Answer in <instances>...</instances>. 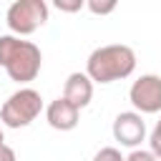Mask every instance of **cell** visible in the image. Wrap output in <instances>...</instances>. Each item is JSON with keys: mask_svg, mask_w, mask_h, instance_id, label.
<instances>
[{"mask_svg": "<svg viewBox=\"0 0 161 161\" xmlns=\"http://www.w3.org/2000/svg\"><path fill=\"white\" fill-rule=\"evenodd\" d=\"M148 151L156 156V161H161V121L153 126V131L148 136Z\"/></svg>", "mask_w": 161, "mask_h": 161, "instance_id": "10", "label": "cell"}, {"mask_svg": "<svg viewBox=\"0 0 161 161\" xmlns=\"http://www.w3.org/2000/svg\"><path fill=\"white\" fill-rule=\"evenodd\" d=\"M93 161H123V156H121V151H118L116 146H103V148L93 156Z\"/></svg>", "mask_w": 161, "mask_h": 161, "instance_id": "11", "label": "cell"}, {"mask_svg": "<svg viewBox=\"0 0 161 161\" xmlns=\"http://www.w3.org/2000/svg\"><path fill=\"white\" fill-rule=\"evenodd\" d=\"M0 161H18L15 151H13L8 143H3V146H0Z\"/></svg>", "mask_w": 161, "mask_h": 161, "instance_id": "14", "label": "cell"}, {"mask_svg": "<svg viewBox=\"0 0 161 161\" xmlns=\"http://www.w3.org/2000/svg\"><path fill=\"white\" fill-rule=\"evenodd\" d=\"M133 70H136V53H133V48L121 45V43L101 45L86 60V75L101 86L113 83V80H123Z\"/></svg>", "mask_w": 161, "mask_h": 161, "instance_id": "2", "label": "cell"}, {"mask_svg": "<svg viewBox=\"0 0 161 161\" xmlns=\"http://www.w3.org/2000/svg\"><path fill=\"white\" fill-rule=\"evenodd\" d=\"M111 131H113V138H116L121 146H126V148L133 151V148H138L141 141L146 138V121H143V116L136 113V111H121V113L113 118Z\"/></svg>", "mask_w": 161, "mask_h": 161, "instance_id": "6", "label": "cell"}, {"mask_svg": "<svg viewBox=\"0 0 161 161\" xmlns=\"http://www.w3.org/2000/svg\"><path fill=\"white\" fill-rule=\"evenodd\" d=\"M86 8H88L93 15H111V13L118 8V3H116V0H86Z\"/></svg>", "mask_w": 161, "mask_h": 161, "instance_id": "9", "label": "cell"}, {"mask_svg": "<svg viewBox=\"0 0 161 161\" xmlns=\"http://www.w3.org/2000/svg\"><path fill=\"white\" fill-rule=\"evenodd\" d=\"M5 143V136H3V128H0V146Z\"/></svg>", "mask_w": 161, "mask_h": 161, "instance_id": "15", "label": "cell"}, {"mask_svg": "<svg viewBox=\"0 0 161 161\" xmlns=\"http://www.w3.org/2000/svg\"><path fill=\"white\" fill-rule=\"evenodd\" d=\"M123 161H156V156L148 148H133L128 156H123Z\"/></svg>", "mask_w": 161, "mask_h": 161, "instance_id": "13", "label": "cell"}, {"mask_svg": "<svg viewBox=\"0 0 161 161\" xmlns=\"http://www.w3.org/2000/svg\"><path fill=\"white\" fill-rule=\"evenodd\" d=\"M63 98L68 103H73L78 111L86 108L91 103V98H93V80L86 73H80V70L70 73L65 78V86H63Z\"/></svg>", "mask_w": 161, "mask_h": 161, "instance_id": "8", "label": "cell"}, {"mask_svg": "<svg viewBox=\"0 0 161 161\" xmlns=\"http://www.w3.org/2000/svg\"><path fill=\"white\" fill-rule=\"evenodd\" d=\"M78 118H80V111L73 103H68L63 96L50 101L48 108H45V121L55 131H73L78 126Z\"/></svg>", "mask_w": 161, "mask_h": 161, "instance_id": "7", "label": "cell"}, {"mask_svg": "<svg viewBox=\"0 0 161 161\" xmlns=\"http://www.w3.org/2000/svg\"><path fill=\"white\" fill-rule=\"evenodd\" d=\"M55 8L60 13H78L86 8V0H55Z\"/></svg>", "mask_w": 161, "mask_h": 161, "instance_id": "12", "label": "cell"}, {"mask_svg": "<svg viewBox=\"0 0 161 161\" xmlns=\"http://www.w3.org/2000/svg\"><path fill=\"white\" fill-rule=\"evenodd\" d=\"M43 111V98L35 88H18L8 96V101L0 108V121L8 128H25L30 126Z\"/></svg>", "mask_w": 161, "mask_h": 161, "instance_id": "3", "label": "cell"}, {"mask_svg": "<svg viewBox=\"0 0 161 161\" xmlns=\"http://www.w3.org/2000/svg\"><path fill=\"white\" fill-rule=\"evenodd\" d=\"M43 65V53L35 43L18 35H0V68L15 83H30L38 78Z\"/></svg>", "mask_w": 161, "mask_h": 161, "instance_id": "1", "label": "cell"}, {"mask_svg": "<svg viewBox=\"0 0 161 161\" xmlns=\"http://www.w3.org/2000/svg\"><path fill=\"white\" fill-rule=\"evenodd\" d=\"M45 20H48L45 0H15L5 13V23H8L10 33L18 38L35 33L40 25H45Z\"/></svg>", "mask_w": 161, "mask_h": 161, "instance_id": "4", "label": "cell"}, {"mask_svg": "<svg viewBox=\"0 0 161 161\" xmlns=\"http://www.w3.org/2000/svg\"><path fill=\"white\" fill-rule=\"evenodd\" d=\"M128 101L136 108V113H158L161 111V75L143 73L136 78L128 88Z\"/></svg>", "mask_w": 161, "mask_h": 161, "instance_id": "5", "label": "cell"}]
</instances>
